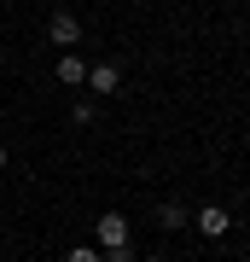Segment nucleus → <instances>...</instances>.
I'll list each match as a JSON object with an SVG mask.
<instances>
[{"mask_svg": "<svg viewBox=\"0 0 250 262\" xmlns=\"http://www.w3.org/2000/svg\"><path fill=\"white\" fill-rule=\"evenodd\" d=\"M192 227H198L204 239H227V233H233V215H227L221 204H204V210L192 215Z\"/></svg>", "mask_w": 250, "mask_h": 262, "instance_id": "3", "label": "nucleus"}, {"mask_svg": "<svg viewBox=\"0 0 250 262\" xmlns=\"http://www.w3.org/2000/svg\"><path fill=\"white\" fill-rule=\"evenodd\" d=\"M70 117H76V122H82V128H87V122L99 117V111H93V99H76V111H70Z\"/></svg>", "mask_w": 250, "mask_h": 262, "instance_id": "8", "label": "nucleus"}, {"mask_svg": "<svg viewBox=\"0 0 250 262\" xmlns=\"http://www.w3.org/2000/svg\"><path fill=\"white\" fill-rule=\"evenodd\" d=\"M93 239H99V251H117V245H134V227L122 210H105L99 222H93Z\"/></svg>", "mask_w": 250, "mask_h": 262, "instance_id": "1", "label": "nucleus"}, {"mask_svg": "<svg viewBox=\"0 0 250 262\" xmlns=\"http://www.w3.org/2000/svg\"><path fill=\"white\" fill-rule=\"evenodd\" d=\"M64 262H105L99 245H76V251H64Z\"/></svg>", "mask_w": 250, "mask_h": 262, "instance_id": "7", "label": "nucleus"}, {"mask_svg": "<svg viewBox=\"0 0 250 262\" xmlns=\"http://www.w3.org/2000/svg\"><path fill=\"white\" fill-rule=\"evenodd\" d=\"M87 88H93L99 99H111L117 88H122V70H117V64H87Z\"/></svg>", "mask_w": 250, "mask_h": 262, "instance_id": "4", "label": "nucleus"}, {"mask_svg": "<svg viewBox=\"0 0 250 262\" xmlns=\"http://www.w3.org/2000/svg\"><path fill=\"white\" fill-rule=\"evenodd\" d=\"M47 41H53L58 53H76V41H82V18H76V12H64V6H58L53 18H47Z\"/></svg>", "mask_w": 250, "mask_h": 262, "instance_id": "2", "label": "nucleus"}, {"mask_svg": "<svg viewBox=\"0 0 250 262\" xmlns=\"http://www.w3.org/2000/svg\"><path fill=\"white\" fill-rule=\"evenodd\" d=\"M99 256H105V262H140V256H134V245H117V251H99Z\"/></svg>", "mask_w": 250, "mask_h": 262, "instance_id": "9", "label": "nucleus"}, {"mask_svg": "<svg viewBox=\"0 0 250 262\" xmlns=\"http://www.w3.org/2000/svg\"><path fill=\"white\" fill-rule=\"evenodd\" d=\"M0 169H6V140H0Z\"/></svg>", "mask_w": 250, "mask_h": 262, "instance_id": "10", "label": "nucleus"}, {"mask_svg": "<svg viewBox=\"0 0 250 262\" xmlns=\"http://www.w3.org/2000/svg\"><path fill=\"white\" fill-rule=\"evenodd\" d=\"M58 82H64V88H87V58H76V53H58Z\"/></svg>", "mask_w": 250, "mask_h": 262, "instance_id": "5", "label": "nucleus"}, {"mask_svg": "<svg viewBox=\"0 0 250 262\" xmlns=\"http://www.w3.org/2000/svg\"><path fill=\"white\" fill-rule=\"evenodd\" d=\"M157 222H163V227H186L192 215H186V204H157Z\"/></svg>", "mask_w": 250, "mask_h": 262, "instance_id": "6", "label": "nucleus"}]
</instances>
